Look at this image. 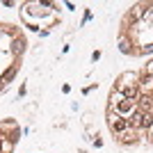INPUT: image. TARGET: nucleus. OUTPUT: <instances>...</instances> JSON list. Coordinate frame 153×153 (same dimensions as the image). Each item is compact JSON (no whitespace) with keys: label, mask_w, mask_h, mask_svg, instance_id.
Returning <instances> with one entry per match:
<instances>
[{"label":"nucleus","mask_w":153,"mask_h":153,"mask_svg":"<svg viewBox=\"0 0 153 153\" xmlns=\"http://www.w3.org/2000/svg\"><path fill=\"white\" fill-rule=\"evenodd\" d=\"M21 19L34 32H51L62 23V9L57 2H25L21 5Z\"/></svg>","instance_id":"obj_4"},{"label":"nucleus","mask_w":153,"mask_h":153,"mask_svg":"<svg viewBox=\"0 0 153 153\" xmlns=\"http://www.w3.org/2000/svg\"><path fill=\"white\" fill-rule=\"evenodd\" d=\"M117 51L126 57L153 55V0L133 2L117 25Z\"/></svg>","instance_id":"obj_2"},{"label":"nucleus","mask_w":153,"mask_h":153,"mask_svg":"<svg viewBox=\"0 0 153 153\" xmlns=\"http://www.w3.org/2000/svg\"><path fill=\"white\" fill-rule=\"evenodd\" d=\"M105 126L123 149H153V55L112 80L105 101Z\"/></svg>","instance_id":"obj_1"},{"label":"nucleus","mask_w":153,"mask_h":153,"mask_svg":"<svg viewBox=\"0 0 153 153\" xmlns=\"http://www.w3.org/2000/svg\"><path fill=\"white\" fill-rule=\"evenodd\" d=\"M21 133L23 128L14 117H2L0 119V153H16Z\"/></svg>","instance_id":"obj_5"},{"label":"nucleus","mask_w":153,"mask_h":153,"mask_svg":"<svg viewBox=\"0 0 153 153\" xmlns=\"http://www.w3.org/2000/svg\"><path fill=\"white\" fill-rule=\"evenodd\" d=\"M27 53L25 30L16 23L0 21V96L5 94L23 69Z\"/></svg>","instance_id":"obj_3"}]
</instances>
